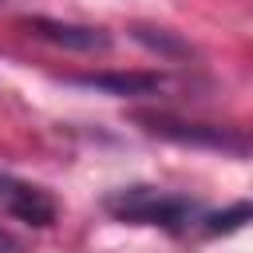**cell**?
<instances>
[{
  "mask_svg": "<svg viewBox=\"0 0 253 253\" xmlns=\"http://www.w3.org/2000/svg\"><path fill=\"white\" fill-rule=\"evenodd\" d=\"M134 36H138L146 47H154V51H174V55H178V51H186V47H182V43H174L170 36H150L146 28H134Z\"/></svg>",
  "mask_w": 253,
  "mask_h": 253,
  "instance_id": "7",
  "label": "cell"
},
{
  "mask_svg": "<svg viewBox=\"0 0 253 253\" xmlns=\"http://www.w3.org/2000/svg\"><path fill=\"white\" fill-rule=\"evenodd\" d=\"M245 217H253V206H245V202H241V206H233V210H225V213H210V217H206V229H210V233L237 229Z\"/></svg>",
  "mask_w": 253,
  "mask_h": 253,
  "instance_id": "6",
  "label": "cell"
},
{
  "mask_svg": "<svg viewBox=\"0 0 253 253\" xmlns=\"http://www.w3.org/2000/svg\"><path fill=\"white\" fill-rule=\"evenodd\" d=\"M28 32H36L40 40H51L59 47H75V51H107L111 36L103 28H87V24H59V20H28Z\"/></svg>",
  "mask_w": 253,
  "mask_h": 253,
  "instance_id": "3",
  "label": "cell"
},
{
  "mask_svg": "<svg viewBox=\"0 0 253 253\" xmlns=\"http://www.w3.org/2000/svg\"><path fill=\"white\" fill-rule=\"evenodd\" d=\"M0 202H4L8 213L24 217L28 225H40L43 229V225L55 221V202L40 186H28V182H20L12 174H0Z\"/></svg>",
  "mask_w": 253,
  "mask_h": 253,
  "instance_id": "2",
  "label": "cell"
},
{
  "mask_svg": "<svg viewBox=\"0 0 253 253\" xmlns=\"http://www.w3.org/2000/svg\"><path fill=\"white\" fill-rule=\"evenodd\" d=\"M0 253H20V241H16L8 229H0Z\"/></svg>",
  "mask_w": 253,
  "mask_h": 253,
  "instance_id": "8",
  "label": "cell"
},
{
  "mask_svg": "<svg viewBox=\"0 0 253 253\" xmlns=\"http://www.w3.org/2000/svg\"><path fill=\"white\" fill-rule=\"evenodd\" d=\"M71 83L79 87H95V91H107V95H150L162 87L158 75H146V71H126V75H71Z\"/></svg>",
  "mask_w": 253,
  "mask_h": 253,
  "instance_id": "5",
  "label": "cell"
},
{
  "mask_svg": "<svg viewBox=\"0 0 253 253\" xmlns=\"http://www.w3.org/2000/svg\"><path fill=\"white\" fill-rule=\"evenodd\" d=\"M150 130L178 138V142H198V146H217V150H245V138L221 130V126H202V123H170V119H150Z\"/></svg>",
  "mask_w": 253,
  "mask_h": 253,
  "instance_id": "4",
  "label": "cell"
},
{
  "mask_svg": "<svg viewBox=\"0 0 253 253\" xmlns=\"http://www.w3.org/2000/svg\"><path fill=\"white\" fill-rule=\"evenodd\" d=\"M103 210L130 225H158L166 233H182L198 217V202L186 194H170L158 186H123L103 198Z\"/></svg>",
  "mask_w": 253,
  "mask_h": 253,
  "instance_id": "1",
  "label": "cell"
}]
</instances>
